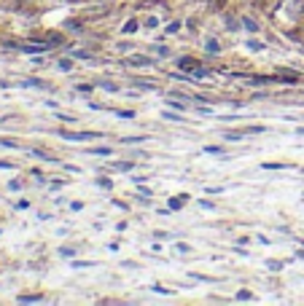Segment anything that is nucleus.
<instances>
[{"mask_svg":"<svg viewBox=\"0 0 304 306\" xmlns=\"http://www.w3.org/2000/svg\"><path fill=\"white\" fill-rule=\"evenodd\" d=\"M89 153H94V156H111V148H92Z\"/></svg>","mask_w":304,"mask_h":306,"instance_id":"nucleus-6","label":"nucleus"},{"mask_svg":"<svg viewBox=\"0 0 304 306\" xmlns=\"http://www.w3.org/2000/svg\"><path fill=\"white\" fill-rule=\"evenodd\" d=\"M59 255H62V258H73L76 250H73V247H62V250H59Z\"/></svg>","mask_w":304,"mask_h":306,"instance_id":"nucleus-12","label":"nucleus"},{"mask_svg":"<svg viewBox=\"0 0 304 306\" xmlns=\"http://www.w3.org/2000/svg\"><path fill=\"white\" fill-rule=\"evenodd\" d=\"M116 116L118 118H129V121H132V118H135V110H116Z\"/></svg>","mask_w":304,"mask_h":306,"instance_id":"nucleus-7","label":"nucleus"},{"mask_svg":"<svg viewBox=\"0 0 304 306\" xmlns=\"http://www.w3.org/2000/svg\"><path fill=\"white\" fill-rule=\"evenodd\" d=\"M151 293H159V295H172V290L162 288V285H151Z\"/></svg>","mask_w":304,"mask_h":306,"instance_id":"nucleus-5","label":"nucleus"},{"mask_svg":"<svg viewBox=\"0 0 304 306\" xmlns=\"http://www.w3.org/2000/svg\"><path fill=\"white\" fill-rule=\"evenodd\" d=\"M167 108H175V110H183L181 102H172V99H167Z\"/></svg>","mask_w":304,"mask_h":306,"instance_id":"nucleus-24","label":"nucleus"},{"mask_svg":"<svg viewBox=\"0 0 304 306\" xmlns=\"http://www.w3.org/2000/svg\"><path fill=\"white\" fill-rule=\"evenodd\" d=\"M59 137H62V140H86V143H89V140H100L102 134H100V132H65V129H62Z\"/></svg>","mask_w":304,"mask_h":306,"instance_id":"nucleus-1","label":"nucleus"},{"mask_svg":"<svg viewBox=\"0 0 304 306\" xmlns=\"http://www.w3.org/2000/svg\"><path fill=\"white\" fill-rule=\"evenodd\" d=\"M245 27H248V30H251V32H256V30H258V24H256V22H253V19H245Z\"/></svg>","mask_w":304,"mask_h":306,"instance_id":"nucleus-19","label":"nucleus"},{"mask_svg":"<svg viewBox=\"0 0 304 306\" xmlns=\"http://www.w3.org/2000/svg\"><path fill=\"white\" fill-rule=\"evenodd\" d=\"M178 27H181V24H178V22H172V24H170V27H167V35H172V32H178Z\"/></svg>","mask_w":304,"mask_h":306,"instance_id":"nucleus-23","label":"nucleus"},{"mask_svg":"<svg viewBox=\"0 0 304 306\" xmlns=\"http://www.w3.org/2000/svg\"><path fill=\"white\" fill-rule=\"evenodd\" d=\"M65 185H68L65 180H54V183H51V191H59V188H65Z\"/></svg>","mask_w":304,"mask_h":306,"instance_id":"nucleus-20","label":"nucleus"},{"mask_svg":"<svg viewBox=\"0 0 304 306\" xmlns=\"http://www.w3.org/2000/svg\"><path fill=\"white\" fill-rule=\"evenodd\" d=\"M19 301H27V304H33V301H43V295H19Z\"/></svg>","mask_w":304,"mask_h":306,"instance_id":"nucleus-13","label":"nucleus"},{"mask_svg":"<svg viewBox=\"0 0 304 306\" xmlns=\"http://www.w3.org/2000/svg\"><path fill=\"white\" fill-rule=\"evenodd\" d=\"M237 298H240V301H253V295H251V290H240Z\"/></svg>","mask_w":304,"mask_h":306,"instance_id":"nucleus-15","label":"nucleus"},{"mask_svg":"<svg viewBox=\"0 0 304 306\" xmlns=\"http://www.w3.org/2000/svg\"><path fill=\"white\" fill-rule=\"evenodd\" d=\"M205 153H223V148H221V145H207Z\"/></svg>","mask_w":304,"mask_h":306,"instance_id":"nucleus-17","label":"nucleus"},{"mask_svg":"<svg viewBox=\"0 0 304 306\" xmlns=\"http://www.w3.org/2000/svg\"><path fill=\"white\" fill-rule=\"evenodd\" d=\"M223 137H226V140H234V143H240V140H242V134H240V132H226Z\"/></svg>","mask_w":304,"mask_h":306,"instance_id":"nucleus-14","label":"nucleus"},{"mask_svg":"<svg viewBox=\"0 0 304 306\" xmlns=\"http://www.w3.org/2000/svg\"><path fill=\"white\" fill-rule=\"evenodd\" d=\"M188 196H175V199H170V209L172 212H181L183 209V202H186Z\"/></svg>","mask_w":304,"mask_h":306,"instance_id":"nucleus-2","label":"nucleus"},{"mask_svg":"<svg viewBox=\"0 0 304 306\" xmlns=\"http://www.w3.org/2000/svg\"><path fill=\"white\" fill-rule=\"evenodd\" d=\"M221 191H223L221 185H210V188H207V193H221Z\"/></svg>","mask_w":304,"mask_h":306,"instance_id":"nucleus-25","label":"nucleus"},{"mask_svg":"<svg viewBox=\"0 0 304 306\" xmlns=\"http://www.w3.org/2000/svg\"><path fill=\"white\" fill-rule=\"evenodd\" d=\"M97 185H100V188H113L111 177H97Z\"/></svg>","mask_w":304,"mask_h":306,"instance_id":"nucleus-9","label":"nucleus"},{"mask_svg":"<svg viewBox=\"0 0 304 306\" xmlns=\"http://www.w3.org/2000/svg\"><path fill=\"white\" fill-rule=\"evenodd\" d=\"M162 116H164V118H167V121H178V124H181V121H183V118H181V116H175V113H170V110H164Z\"/></svg>","mask_w":304,"mask_h":306,"instance_id":"nucleus-11","label":"nucleus"},{"mask_svg":"<svg viewBox=\"0 0 304 306\" xmlns=\"http://www.w3.org/2000/svg\"><path fill=\"white\" fill-rule=\"evenodd\" d=\"M172 250H178V253H183V255H186V253H191V247H188L186 242H178V244H175V247H172Z\"/></svg>","mask_w":304,"mask_h":306,"instance_id":"nucleus-10","label":"nucleus"},{"mask_svg":"<svg viewBox=\"0 0 304 306\" xmlns=\"http://www.w3.org/2000/svg\"><path fill=\"white\" fill-rule=\"evenodd\" d=\"M135 30H137V22H127V24H124V32H135Z\"/></svg>","mask_w":304,"mask_h":306,"instance_id":"nucleus-18","label":"nucleus"},{"mask_svg":"<svg viewBox=\"0 0 304 306\" xmlns=\"http://www.w3.org/2000/svg\"><path fill=\"white\" fill-rule=\"evenodd\" d=\"M143 140H146V137H143V134H135V137H124V143H143Z\"/></svg>","mask_w":304,"mask_h":306,"instance_id":"nucleus-16","label":"nucleus"},{"mask_svg":"<svg viewBox=\"0 0 304 306\" xmlns=\"http://www.w3.org/2000/svg\"><path fill=\"white\" fill-rule=\"evenodd\" d=\"M113 169H118V172H132L135 164L132 161H116V164H113Z\"/></svg>","mask_w":304,"mask_h":306,"instance_id":"nucleus-3","label":"nucleus"},{"mask_svg":"<svg viewBox=\"0 0 304 306\" xmlns=\"http://www.w3.org/2000/svg\"><path fill=\"white\" fill-rule=\"evenodd\" d=\"M264 169H291V164H280V161H267V164H261Z\"/></svg>","mask_w":304,"mask_h":306,"instance_id":"nucleus-4","label":"nucleus"},{"mask_svg":"<svg viewBox=\"0 0 304 306\" xmlns=\"http://www.w3.org/2000/svg\"><path fill=\"white\" fill-rule=\"evenodd\" d=\"M84 266H97L94 260H73V269H84Z\"/></svg>","mask_w":304,"mask_h":306,"instance_id":"nucleus-8","label":"nucleus"},{"mask_svg":"<svg viewBox=\"0 0 304 306\" xmlns=\"http://www.w3.org/2000/svg\"><path fill=\"white\" fill-rule=\"evenodd\" d=\"M100 86L108 89V92H116V83H108V81H100Z\"/></svg>","mask_w":304,"mask_h":306,"instance_id":"nucleus-21","label":"nucleus"},{"mask_svg":"<svg viewBox=\"0 0 304 306\" xmlns=\"http://www.w3.org/2000/svg\"><path fill=\"white\" fill-rule=\"evenodd\" d=\"M70 209H73V212H81V209H84V202H73Z\"/></svg>","mask_w":304,"mask_h":306,"instance_id":"nucleus-22","label":"nucleus"},{"mask_svg":"<svg viewBox=\"0 0 304 306\" xmlns=\"http://www.w3.org/2000/svg\"><path fill=\"white\" fill-rule=\"evenodd\" d=\"M296 132H299V134H304V129H302V127H299V129H296Z\"/></svg>","mask_w":304,"mask_h":306,"instance_id":"nucleus-26","label":"nucleus"}]
</instances>
